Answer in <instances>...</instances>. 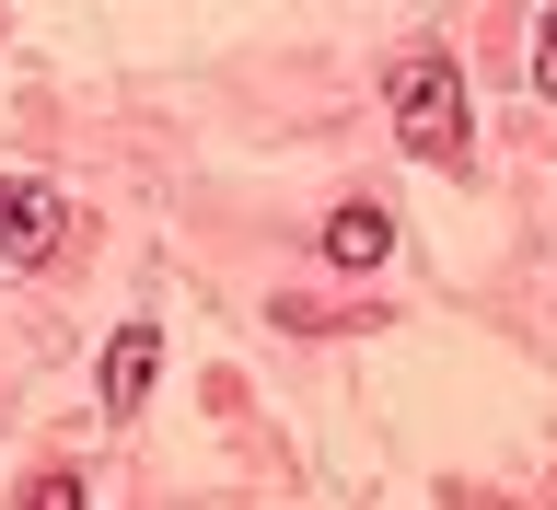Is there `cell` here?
I'll use <instances>...</instances> for the list:
<instances>
[{
	"label": "cell",
	"instance_id": "2",
	"mask_svg": "<svg viewBox=\"0 0 557 510\" xmlns=\"http://www.w3.org/2000/svg\"><path fill=\"white\" fill-rule=\"evenodd\" d=\"M59 244H70V198H47V186H12V174H0V256H12V268H47Z\"/></svg>",
	"mask_w": 557,
	"mask_h": 510
},
{
	"label": "cell",
	"instance_id": "1",
	"mask_svg": "<svg viewBox=\"0 0 557 510\" xmlns=\"http://www.w3.org/2000/svg\"><path fill=\"white\" fill-rule=\"evenodd\" d=\"M383 104H395V139H407L430 174H465L476 116H465V70H453L442 47H407V59L383 70Z\"/></svg>",
	"mask_w": 557,
	"mask_h": 510
},
{
	"label": "cell",
	"instance_id": "4",
	"mask_svg": "<svg viewBox=\"0 0 557 510\" xmlns=\"http://www.w3.org/2000/svg\"><path fill=\"white\" fill-rule=\"evenodd\" d=\"M383 256H395V221H383V209H360V198H348L337 221H325V268H348V278H372Z\"/></svg>",
	"mask_w": 557,
	"mask_h": 510
},
{
	"label": "cell",
	"instance_id": "5",
	"mask_svg": "<svg viewBox=\"0 0 557 510\" xmlns=\"http://www.w3.org/2000/svg\"><path fill=\"white\" fill-rule=\"evenodd\" d=\"M534 94H557V12L534 24Z\"/></svg>",
	"mask_w": 557,
	"mask_h": 510
},
{
	"label": "cell",
	"instance_id": "3",
	"mask_svg": "<svg viewBox=\"0 0 557 510\" xmlns=\"http://www.w3.org/2000/svg\"><path fill=\"white\" fill-rule=\"evenodd\" d=\"M151 372H163V337H151V325H116V337H104V418H128L139 395H151Z\"/></svg>",
	"mask_w": 557,
	"mask_h": 510
}]
</instances>
